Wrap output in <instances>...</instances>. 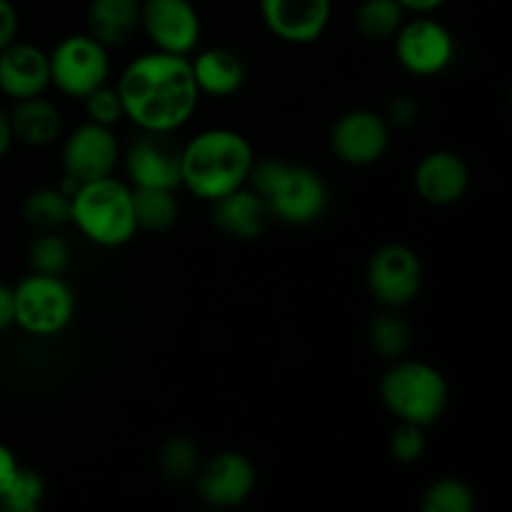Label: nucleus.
Masks as SVG:
<instances>
[{
    "label": "nucleus",
    "instance_id": "3",
    "mask_svg": "<svg viewBox=\"0 0 512 512\" xmlns=\"http://www.w3.org/2000/svg\"><path fill=\"white\" fill-rule=\"evenodd\" d=\"M248 185L268 203L270 215L288 225H310L328 210L325 180L305 165L288 160H255Z\"/></svg>",
    "mask_w": 512,
    "mask_h": 512
},
{
    "label": "nucleus",
    "instance_id": "2",
    "mask_svg": "<svg viewBox=\"0 0 512 512\" xmlns=\"http://www.w3.org/2000/svg\"><path fill=\"white\" fill-rule=\"evenodd\" d=\"M255 150L245 135L230 128H208L180 148V185L205 203L248 185Z\"/></svg>",
    "mask_w": 512,
    "mask_h": 512
},
{
    "label": "nucleus",
    "instance_id": "14",
    "mask_svg": "<svg viewBox=\"0 0 512 512\" xmlns=\"http://www.w3.org/2000/svg\"><path fill=\"white\" fill-rule=\"evenodd\" d=\"M133 188H180V145L170 133H145L120 155Z\"/></svg>",
    "mask_w": 512,
    "mask_h": 512
},
{
    "label": "nucleus",
    "instance_id": "9",
    "mask_svg": "<svg viewBox=\"0 0 512 512\" xmlns=\"http://www.w3.org/2000/svg\"><path fill=\"white\" fill-rule=\"evenodd\" d=\"M395 58L415 78H435L455 60V38L440 20L415 15L393 38Z\"/></svg>",
    "mask_w": 512,
    "mask_h": 512
},
{
    "label": "nucleus",
    "instance_id": "8",
    "mask_svg": "<svg viewBox=\"0 0 512 512\" xmlns=\"http://www.w3.org/2000/svg\"><path fill=\"white\" fill-rule=\"evenodd\" d=\"M365 283L383 308L398 310L413 303L423 288V263L403 243H385L370 255Z\"/></svg>",
    "mask_w": 512,
    "mask_h": 512
},
{
    "label": "nucleus",
    "instance_id": "15",
    "mask_svg": "<svg viewBox=\"0 0 512 512\" xmlns=\"http://www.w3.org/2000/svg\"><path fill=\"white\" fill-rule=\"evenodd\" d=\"M260 18L283 43L310 45L328 30L333 0H260Z\"/></svg>",
    "mask_w": 512,
    "mask_h": 512
},
{
    "label": "nucleus",
    "instance_id": "36",
    "mask_svg": "<svg viewBox=\"0 0 512 512\" xmlns=\"http://www.w3.org/2000/svg\"><path fill=\"white\" fill-rule=\"evenodd\" d=\"M403 5L405 13H415V15H430L435 13L438 8H443L448 0H398Z\"/></svg>",
    "mask_w": 512,
    "mask_h": 512
},
{
    "label": "nucleus",
    "instance_id": "35",
    "mask_svg": "<svg viewBox=\"0 0 512 512\" xmlns=\"http://www.w3.org/2000/svg\"><path fill=\"white\" fill-rule=\"evenodd\" d=\"M15 325V298L13 288L5 283H0V333H5L8 328Z\"/></svg>",
    "mask_w": 512,
    "mask_h": 512
},
{
    "label": "nucleus",
    "instance_id": "19",
    "mask_svg": "<svg viewBox=\"0 0 512 512\" xmlns=\"http://www.w3.org/2000/svg\"><path fill=\"white\" fill-rule=\"evenodd\" d=\"M190 68H193L200 95H210V98H230L245 83V63L238 53L228 48L200 50L190 60Z\"/></svg>",
    "mask_w": 512,
    "mask_h": 512
},
{
    "label": "nucleus",
    "instance_id": "31",
    "mask_svg": "<svg viewBox=\"0 0 512 512\" xmlns=\"http://www.w3.org/2000/svg\"><path fill=\"white\" fill-rule=\"evenodd\" d=\"M390 453L398 463H418L425 453V428L413 423H400L390 435Z\"/></svg>",
    "mask_w": 512,
    "mask_h": 512
},
{
    "label": "nucleus",
    "instance_id": "6",
    "mask_svg": "<svg viewBox=\"0 0 512 512\" xmlns=\"http://www.w3.org/2000/svg\"><path fill=\"white\" fill-rule=\"evenodd\" d=\"M15 325L33 338L60 335L75 315V295L60 275L30 273L13 288Z\"/></svg>",
    "mask_w": 512,
    "mask_h": 512
},
{
    "label": "nucleus",
    "instance_id": "24",
    "mask_svg": "<svg viewBox=\"0 0 512 512\" xmlns=\"http://www.w3.org/2000/svg\"><path fill=\"white\" fill-rule=\"evenodd\" d=\"M405 23V10L398 0H363L355 10V28L365 40H393Z\"/></svg>",
    "mask_w": 512,
    "mask_h": 512
},
{
    "label": "nucleus",
    "instance_id": "28",
    "mask_svg": "<svg viewBox=\"0 0 512 512\" xmlns=\"http://www.w3.org/2000/svg\"><path fill=\"white\" fill-rule=\"evenodd\" d=\"M70 260H73V250H70L68 240L58 230L40 233L28 250V263L33 273L63 275L68 270Z\"/></svg>",
    "mask_w": 512,
    "mask_h": 512
},
{
    "label": "nucleus",
    "instance_id": "5",
    "mask_svg": "<svg viewBox=\"0 0 512 512\" xmlns=\"http://www.w3.org/2000/svg\"><path fill=\"white\" fill-rule=\"evenodd\" d=\"M380 400L400 423L428 428L448 410L450 385L430 363L400 358L380 378Z\"/></svg>",
    "mask_w": 512,
    "mask_h": 512
},
{
    "label": "nucleus",
    "instance_id": "27",
    "mask_svg": "<svg viewBox=\"0 0 512 512\" xmlns=\"http://www.w3.org/2000/svg\"><path fill=\"white\" fill-rule=\"evenodd\" d=\"M158 465L163 475L173 483H188L195 478L200 468V455L198 445L185 435H175L163 443L158 453Z\"/></svg>",
    "mask_w": 512,
    "mask_h": 512
},
{
    "label": "nucleus",
    "instance_id": "30",
    "mask_svg": "<svg viewBox=\"0 0 512 512\" xmlns=\"http://www.w3.org/2000/svg\"><path fill=\"white\" fill-rule=\"evenodd\" d=\"M83 103H85V113H88L90 123L113 128V125H118L120 120L125 118L123 103H120V95L118 90H115V85L113 88H110L108 83L100 85V88H95L93 93L85 95Z\"/></svg>",
    "mask_w": 512,
    "mask_h": 512
},
{
    "label": "nucleus",
    "instance_id": "12",
    "mask_svg": "<svg viewBox=\"0 0 512 512\" xmlns=\"http://www.w3.org/2000/svg\"><path fill=\"white\" fill-rule=\"evenodd\" d=\"M118 138L113 128L98 123H83L65 138L63 145V173L75 183L108 178L120 163Z\"/></svg>",
    "mask_w": 512,
    "mask_h": 512
},
{
    "label": "nucleus",
    "instance_id": "25",
    "mask_svg": "<svg viewBox=\"0 0 512 512\" xmlns=\"http://www.w3.org/2000/svg\"><path fill=\"white\" fill-rule=\"evenodd\" d=\"M368 343L380 358L400 360L413 348V325L388 308V313L375 315L370 323Z\"/></svg>",
    "mask_w": 512,
    "mask_h": 512
},
{
    "label": "nucleus",
    "instance_id": "13",
    "mask_svg": "<svg viewBox=\"0 0 512 512\" xmlns=\"http://www.w3.org/2000/svg\"><path fill=\"white\" fill-rule=\"evenodd\" d=\"M258 475L255 465L235 450H223L213 455L205 465H200L195 473V488L200 500L210 508H238L253 495Z\"/></svg>",
    "mask_w": 512,
    "mask_h": 512
},
{
    "label": "nucleus",
    "instance_id": "22",
    "mask_svg": "<svg viewBox=\"0 0 512 512\" xmlns=\"http://www.w3.org/2000/svg\"><path fill=\"white\" fill-rule=\"evenodd\" d=\"M133 210L138 230L165 233L178 223V198L168 188H133Z\"/></svg>",
    "mask_w": 512,
    "mask_h": 512
},
{
    "label": "nucleus",
    "instance_id": "4",
    "mask_svg": "<svg viewBox=\"0 0 512 512\" xmlns=\"http://www.w3.org/2000/svg\"><path fill=\"white\" fill-rule=\"evenodd\" d=\"M70 223L100 248H120L130 243L138 233L133 188L113 175L80 183L70 195Z\"/></svg>",
    "mask_w": 512,
    "mask_h": 512
},
{
    "label": "nucleus",
    "instance_id": "7",
    "mask_svg": "<svg viewBox=\"0 0 512 512\" xmlns=\"http://www.w3.org/2000/svg\"><path fill=\"white\" fill-rule=\"evenodd\" d=\"M50 85L68 98L83 100L95 88L108 83L110 53L90 33L68 35L48 53Z\"/></svg>",
    "mask_w": 512,
    "mask_h": 512
},
{
    "label": "nucleus",
    "instance_id": "32",
    "mask_svg": "<svg viewBox=\"0 0 512 512\" xmlns=\"http://www.w3.org/2000/svg\"><path fill=\"white\" fill-rule=\"evenodd\" d=\"M385 123L390 125V130H403L418 120V103H415L410 95H395L388 100L383 113Z\"/></svg>",
    "mask_w": 512,
    "mask_h": 512
},
{
    "label": "nucleus",
    "instance_id": "21",
    "mask_svg": "<svg viewBox=\"0 0 512 512\" xmlns=\"http://www.w3.org/2000/svg\"><path fill=\"white\" fill-rule=\"evenodd\" d=\"M140 30V0H90L88 33L105 48H120Z\"/></svg>",
    "mask_w": 512,
    "mask_h": 512
},
{
    "label": "nucleus",
    "instance_id": "23",
    "mask_svg": "<svg viewBox=\"0 0 512 512\" xmlns=\"http://www.w3.org/2000/svg\"><path fill=\"white\" fill-rule=\"evenodd\" d=\"M23 218L38 233L60 230L65 223H70V198L53 185L33 190L23 203Z\"/></svg>",
    "mask_w": 512,
    "mask_h": 512
},
{
    "label": "nucleus",
    "instance_id": "16",
    "mask_svg": "<svg viewBox=\"0 0 512 512\" xmlns=\"http://www.w3.org/2000/svg\"><path fill=\"white\" fill-rule=\"evenodd\" d=\"M50 88V60L38 45L13 40L0 50V93L10 100L45 95Z\"/></svg>",
    "mask_w": 512,
    "mask_h": 512
},
{
    "label": "nucleus",
    "instance_id": "10",
    "mask_svg": "<svg viewBox=\"0 0 512 512\" xmlns=\"http://www.w3.org/2000/svg\"><path fill=\"white\" fill-rule=\"evenodd\" d=\"M140 30L160 53L190 58L200 43L203 25L190 0H140Z\"/></svg>",
    "mask_w": 512,
    "mask_h": 512
},
{
    "label": "nucleus",
    "instance_id": "29",
    "mask_svg": "<svg viewBox=\"0 0 512 512\" xmlns=\"http://www.w3.org/2000/svg\"><path fill=\"white\" fill-rule=\"evenodd\" d=\"M45 500V480L30 468H18L8 490L0 498V508L8 512H38Z\"/></svg>",
    "mask_w": 512,
    "mask_h": 512
},
{
    "label": "nucleus",
    "instance_id": "11",
    "mask_svg": "<svg viewBox=\"0 0 512 512\" xmlns=\"http://www.w3.org/2000/svg\"><path fill=\"white\" fill-rule=\"evenodd\" d=\"M393 130L385 123V118L373 110H348L335 120L330 130V148L335 158L348 165H373L388 153Z\"/></svg>",
    "mask_w": 512,
    "mask_h": 512
},
{
    "label": "nucleus",
    "instance_id": "26",
    "mask_svg": "<svg viewBox=\"0 0 512 512\" xmlns=\"http://www.w3.org/2000/svg\"><path fill=\"white\" fill-rule=\"evenodd\" d=\"M420 508L423 512H473L475 490L458 478H440L425 488Z\"/></svg>",
    "mask_w": 512,
    "mask_h": 512
},
{
    "label": "nucleus",
    "instance_id": "20",
    "mask_svg": "<svg viewBox=\"0 0 512 512\" xmlns=\"http://www.w3.org/2000/svg\"><path fill=\"white\" fill-rule=\"evenodd\" d=\"M8 118L13 138L25 145H33V148H45L63 133V115L43 95L15 100V108L10 110Z\"/></svg>",
    "mask_w": 512,
    "mask_h": 512
},
{
    "label": "nucleus",
    "instance_id": "18",
    "mask_svg": "<svg viewBox=\"0 0 512 512\" xmlns=\"http://www.w3.org/2000/svg\"><path fill=\"white\" fill-rule=\"evenodd\" d=\"M270 215L268 203L255 193L250 185L233 190L213 203V223L220 233L238 240H255L268 230Z\"/></svg>",
    "mask_w": 512,
    "mask_h": 512
},
{
    "label": "nucleus",
    "instance_id": "37",
    "mask_svg": "<svg viewBox=\"0 0 512 512\" xmlns=\"http://www.w3.org/2000/svg\"><path fill=\"white\" fill-rule=\"evenodd\" d=\"M13 128H10V118L5 110H0V158H5V153L13 145Z\"/></svg>",
    "mask_w": 512,
    "mask_h": 512
},
{
    "label": "nucleus",
    "instance_id": "33",
    "mask_svg": "<svg viewBox=\"0 0 512 512\" xmlns=\"http://www.w3.org/2000/svg\"><path fill=\"white\" fill-rule=\"evenodd\" d=\"M18 10L10 0H0V50L18 38Z\"/></svg>",
    "mask_w": 512,
    "mask_h": 512
},
{
    "label": "nucleus",
    "instance_id": "1",
    "mask_svg": "<svg viewBox=\"0 0 512 512\" xmlns=\"http://www.w3.org/2000/svg\"><path fill=\"white\" fill-rule=\"evenodd\" d=\"M115 90L125 118L145 133H175L193 118L200 100L188 55L160 50L130 60Z\"/></svg>",
    "mask_w": 512,
    "mask_h": 512
},
{
    "label": "nucleus",
    "instance_id": "34",
    "mask_svg": "<svg viewBox=\"0 0 512 512\" xmlns=\"http://www.w3.org/2000/svg\"><path fill=\"white\" fill-rule=\"evenodd\" d=\"M20 463L15 460L13 450L5 448L3 443H0V498H3V493L8 490L10 480L15 478V473H18Z\"/></svg>",
    "mask_w": 512,
    "mask_h": 512
},
{
    "label": "nucleus",
    "instance_id": "17",
    "mask_svg": "<svg viewBox=\"0 0 512 512\" xmlns=\"http://www.w3.org/2000/svg\"><path fill=\"white\" fill-rule=\"evenodd\" d=\"M415 190L430 205H453L468 193L470 170L468 163L453 150H433L418 163L413 173Z\"/></svg>",
    "mask_w": 512,
    "mask_h": 512
}]
</instances>
